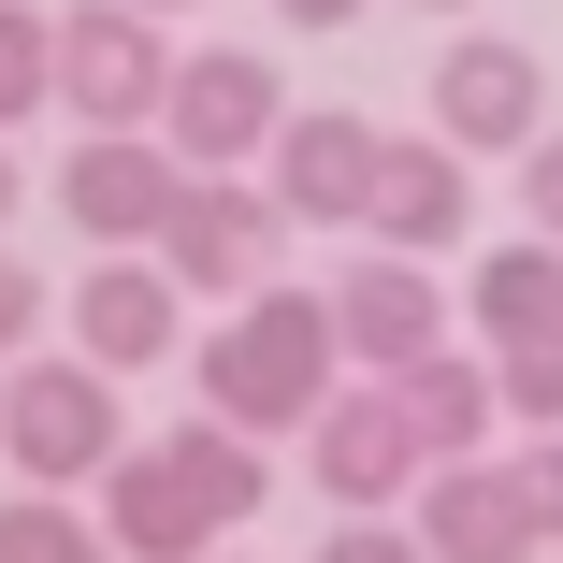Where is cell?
Listing matches in <instances>:
<instances>
[{"instance_id":"1","label":"cell","mask_w":563,"mask_h":563,"mask_svg":"<svg viewBox=\"0 0 563 563\" xmlns=\"http://www.w3.org/2000/svg\"><path fill=\"white\" fill-rule=\"evenodd\" d=\"M347 390V332H332V289H246L202 332V405L246 433H318V405Z\"/></svg>"},{"instance_id":"2","label":"cell","mask_w":563,"mask_h":563,"mask_svg":"<svg viewBox=\"0 0 563 563\" xmlns=\"http://www.w3.org/2000/svg\"><path fill=\"white\" fill-rule=\"evenodd\" d=\"M0 448H15L30 492L117 477V463H131V448H117V376H101L87 347H73V362H15V376H0Z\"/></svg>"},{"instance_id":"3","label":"cell","mask_w":563,"mask_h":563,"mask_svg":"<svg viewBox=\"0 0 563 563\" xmlns=\"http://www.w3.org/2000/svg\"><path fill=\"white\" fill-rule=\"evenodd\" d=\"M289 232H303V217L275 202V174H188V202H174L159 261H174V289H188V303H246V289H275Z\"/></svg>"},{"instance_id":"4","label":"cell","mask_w":563,"mask_h":563,"mask_svg":"<svg viewBox=\"0 0 563 563\" xmlns=\"http://www.w3.org/2000/svg\"><path fill=\"white\" fill-rule=\"evenodd\" d=\"M174 73L188 58L159 44L145 0H73V15H58V101L87 131H159L174 117Z\"/></svg>"},{"instance_id":"5","label":"cell","mask_w":563,"mask_h":563,"mask_svg":"<svg viewBox=\"0 0 563 563\" xmlns=\"http://www.w3.org/2000/svg\"><path fill=\"white\" fill-rule=\"evenodd\" d=\"M289 117H303V101H289V73H275V58H246V44H202V58L174 73V117H159V145H174L188 174H261Z\"/></svg>"},{"instance_id":"6","label":"cell","mask_w":563,"mask_h":563,"mask_svg":"<svg viewBox=\"0 0 563 563\" xmlns=\"http://www.w3.org/2000/svg\"><path fill=\"white\" fill-rule=\"evenodd\" d=\"M303 463H318L332 520H390V506H405V492L433 477V448H419V419H405V376H347V390L318 405Z\"/></svg>"},{"instance_id":"7","label":"cell","mask_w":563,"mask_h":563,"mask_svg":"<svg viewBox=\"0 0 563 563\" xmlns=\"http://www.w3.org/2000/svg\"><path fill=\"white\" fill-rule=\"evenodd\" d=\"M433 131L463 145V159H520V145L549 131V58L506 44V30H448V58H433Z\"/></svg>"},{"instance_id":"8","label":"cell","mask_w":563,"mask_h":563,"mask_svg":"<svg viewBox=\"0 0 563 563\" xmlns=\"http://www.w3.org/2000/svg\"><path fill=\"white\" fill-rule=\"evenodd\" d=\"M58 318H73V347H87L101 376H145V362H174L188 289H174V261H159V246H87V275L58 289Z\"/></svg>"},{"instance_id":"9","label":"cell","mask_w":563,"mask_h":563,"mask_svg":"<svg viewBox=\"0 0 563 563\" xmlns=\"http://www.w3.org/2000/svg\"><path fill=\"white\" fill-rule=\"evenodd\" d=\"M44 188H58V217H73L87 246H159L174 202H188V159H174L159 131H87Z\"/></svg>"},{"instance_id":"10","label":"cell","mask_w":563,"mask_h":563,"mask_svg":"<svg viewBox=\"0 0 563 563\" xmlns=\"http://www.w3.org/2000/svg\"><path fill=\"white\" fill-rule=\"evenodd\" d=\"M332 332H347V376H405V362H433V347H448V289H433V261L362 246L347 275H332Z\"/></svg>"},{"instance_id":"11","label":"cell","mask_w":563,"mask_h":563,"mask_svg":"<svg viewBox=\"0 0 563 563\" xmlns=\"http://www.w3.org/2000/svg\"><path fill=\"white\" fill-rule=\"evenodd\" d=\"M405 520H419V549H433V563H534V549H549V520H534V477H520V463H433V477L405 492Z\"/></svg>"},{"instance_id":"12","label":"cell","mask_w":563,"mask_h":563,"mask_svg":"<svg viewBox=\"0 0 563 563\" xmlns=\"http://www.w3.org/2000/svg\"><path fill=\"white\" fill-rule=\"evenodd\" d=\"M376 159H390L376 117H289L261 174H275V202L303 217V232H362V217H376Z\"/></svg>"},{"instance_id":"13","label":"cell","mask_w":563,"mask_h":563,"mask_svg":"<svg viewBox=\"0 0 563 563\" xmlns=\"http://www.w3.org/2000/svg\"><path fill=\"white\" fill-rule=\"evenodd\" d=\"M463 202H477V159H463V145H448V131H390L362 246H405V261H433V246H463Z\"/></svg>"},{"instance_id":"14","label":"cell","mask_w":563,"mask_h":563,"mask_svg":"<svg viewBox=\"0 0 563 563\" xmlns=\"http://www.w3.org/2000/svg\"><path fill=\"white\" fill-rule=\"evenodd\" d=\"M101 534H117V563H202L217 549L202 492L174 477V448H131V463L101 477Z\"/></svg>"},{"instance_id":"15","label":"cell","mask_w":563,"mask_h":563,"mask_svg":"<svg viewBox=\"0 0 563 563\" xmlns=\"http://www.w3.org/2000/svg\"><path fill=\"white\" fill-rule=\"evenodd\" d=\"M463 318H477V347H549V332H563V246H549V232L492 246V261L463 275Z\"/></svg>"},{"instance_id":"16","label":"cell","mask_w":563,"mask_h":563,"mask_svg":"<svg viewBox=\"0 0 563 563\" xmlns=\"http://www.w3.org/2000/svg\"><path fill=\"white\" fill-rule=\"evenodd\" d=\"M405 419H419L433 463H477V433L506 419V362H492V347H433V362H405Z\"/></svg>"},{"instance_id":"17","label":"cell","mask_w":563,"mask_h":563,"mask_svg":"<svg viewBox=\"0 0 563 563\" xmlns=\"http://www.w3.org/2000/svg\"><path fill=\"white\" fill-rule=\"evenodd\" d=\"M159 448H174V477L202 492V520H217V534H246V520L275 506V463H261V433H246V419H217V405H202V419H174Z\"/></svg>"},{"instance_id":"18","label":"cell","mask_w":563,"mask_h":563,"mask_svg":"<svg viewBox=\"0 0 563 563\" xmlns=\"http://www.w3.org/2000/svg\"><path fill=\"white\" fill-rule=\"evenodd\" d=\"M0 563H117V534H101L73 492H15L0 506Z\"/></svg>"},{"instance_id":"19","label":"cell","mask_w":563,"mask_h":563,"mask_svg":"<svg viewBox=\"0 0 563 563\" xmlns=\"http://www.w3.org/2000/svg\"><path fill=\"white\" fill-rule=\"evenodd\" d=\"M58 101V15H30V0H0V131L44 117Z\"/></svg>"},{"instance_id":"20","label":"cell","mask_w":563,"mask_h":563,"mask_svg":"<svg viewBox=\"0 0 563 563\" xmlns=\"http://www.w3.org/2000/svg\"><path fill=\"white\" fill-rule=\"evenodd\" d=\"M492 362H506V419L563 433V332H549V347H492Z\"/></svg>"},{"instance_id":"21","label":"cell","mask_w":563,"mask_h":563,"mask_svg":"<svg viewBox=\"0 0 563 563\" xmlns=\"http://www.w3.org/2000/svg\"><path fill=\"white\" fill-rule=\"evenodd\" d=\"M318 563H433V549H419V520H332Z\"/></svg>"},{"instance_id":"22","label":"cell","mask_w":563,"mask_h":563,"mask_svg":"<svg viewBox=\"0 0 563 563\" xmlns=\"http://www.w3.org/2000/svg\"><path fill=\"white\" fill-rule=\"evenodd\" d=\"M520 217L563 246V131H534V145H520Z\"/></svg>"},{"instance_id":"23","label":"cell","mask_w":563,"mask_h":563,"mask_svg":"<svg viewBox=\"0 0 563 563\" xmlns=\"http://www.w3.org/2000/svg\"><path fill=\"white\" fill-rule=\"evenodd\" d=\"M44 303H58V289H44V275L15 261V232H0V362H15V347H30V318H44Z\"/></svg>"},{"instance_id":"24","label":"cell","mask_w":563,"mask_h":563,"mask_svg":"<svg viewBox=\"0 0 563 563\" xmlns=\"http://www.w3.org/2000/svg\"><path fill=\"white\" fill-rule=\"evenodd\" d=\"M520 477H534V520L563 534V433H534V448H520Z\"/></svg>"},{"instance_id":"25","label":"cell","mask_w":563,"mask_h":563,"mask_svg":"<svg viewBox=\"0 0 563 563\" xmlns=\"http://www.w3.org/2000/svg\"><path fill=\"white\" fill-rule=\"evenodd\" d=\"M376 0H275V30H362Z\"/></svg>"},{"instance_id":"26","label":"cell","mask_w":563,"mask_h":563,"mask_svg":"<svg viewBox=\"0 0 563 563\" xmlns=\"http://www.w3.org/2000/svg\"><path fill=\"white\" fill-rule=\"evenodd\" d=\"M15 202H30V174H15V131H0V232H15Z\"/></svg>"},{"instance_id":"27","label":"cell","mask_w":563,"mask_h":563,"mask_svg":"<svg viewBox=\"0 0 563 563\" xmlns=\"http://www.w3.org/2000/svg\"><path fill=\"white\" fill-rule=\"evenodd\" d=\"M419 15H448V30H463V15H477V0H419Z\"/></svg>"},{"instance_id":"28","label":"cell","mask_w":563,"mask_h":563,"mask_svg":"<svg viewBox=\"0 0 563 563\" xmlns=\"http://www.w3.org/2000/svg\"><path fill=\"white\" fill-rule=\"evenodd\" d=\"M145 15H174V0H145Z\"/></svg>"},{"instance_id":"29","label":"cell","mask_w":563,"mask_h":563,"mask_svg":"<svg viewBox=\"0 0 563 563\" xmlns=\"http://www.w3.org/2000/svg\"><path fill=\"white\" fill-rule=\"evenodd\" d=\"M202 563H217V549H202ZM232 563H246V549H232Z\"/></svg>"}]
</instances>
